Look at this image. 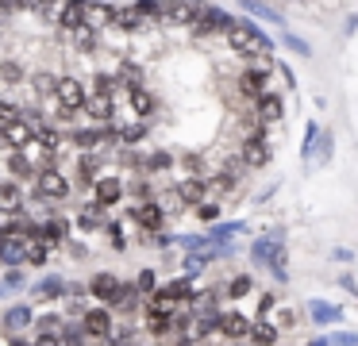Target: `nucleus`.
I'll return each instance as SVG.
<instances>
[{
  "label": "nucleus",
  "mask_w": 358,
  "mask_h": 346,
  "mask_svg": "<svg viewBox=\"0 0 358 346\" xmlns=\"http://www.w3.org/2000/svg\"><path fill=\"white\" fill-rule=\"evenodd\" d=\"M0 46H4V27H0Z\"/></svg>",
  "instance_id": "nucleus-54"
},
{
  "label": "nucleus",
  "mask_w": 358,
  "mask_h": 346,
  "mask_svg": "<svg viewBox=\"0 0 358 346\" xmlns=\"http://www.w3.org/2000/svg\"><path fill=\"white\" fill-rule=\"evenodd\" d=\"M0 212L4 215H20L27 212V189L12 177H0Z\"/></svg>",
  "instance_id": "nucleus-20"
},
{
  "label": "nucleus",
  "mask_w": 358,
  "mask_h": 346,
  "mask_svg": "<svg viewBox=\"0 0 358 346\" xmlns=\"http://www.w3.org/2000/svg\"><path fill=\"white\" fill-rule=\"evenodd\" d=\"M281 289L273 284V289H258V296H255V319H270L273 312L281 308Z\"/></svg>",
  "instance_id": "nucleus-32"
},
{
  "label": "nucleus",
  "mask_w": 358,
  "mask_h": 346,
  "mask_svg": "<svg viewBox=\"0 0 358 346\" xmlns=\"http://www.w3.org/2000/svg\"><path fill=\"white\" fill-rule=\"evenodd\" d=\"M220 346H250V343H220Z\"/></svg>",
  "instance_id": "nucleus-53"
},
{
  "label": "nucleus",
  "mask_w": 358,
  "mask_h": 346,
  "mask_svg": "<svg viewBox=\"0 0 358 346\" xmlns=\"http://www.w3.org/2000/svg\"><path fill=\"white\" fill-rule=\"evenodd\" d=\"M173 192H178V200L185 204V212H193V208H201L204 200H208V185H204V177H181V181L173 185Z\"/></svg>",
  "instance_id": "nucleus-21"
},
{
  "label": "nucleus",
  "mask_w": 358,
  "mask_h": 346,
  "mask_svg": "<svg viewBox=\"0 0 358 346\" xmlns=\"http://www.w3.org/2000/svg\"><path fill=\"white\" fill-rule=\"evenodd\" d=\"M278 43H281V46H285V50H293V54H296V58H304V62H308V58H312V46H308V43H304V38H301V35H296V31H289V27H285V31H281V38H278Z\"/></svg>",
  "instance_id": "nucleus-38"
},
{
  "label": "nucleus",
  "mask_w": 358,
  "mask_h": 346,
  "mask_svg": "<svg viewBox=\"0 0 358 346\" xmlns=\"http://www.w3.org/2000/svg\"><path fill=\"white\" fill-rule=\"evenodd\" d=\"M239 8L250 15V20L266 23V27L285 31V12H281V4H278V0H239Z\"/></svg>",
  "instance_id": "nucleus-16"
},
{
  "label": "nucleus",
  "mask_w": 358,
  "mask_h": 346,
  "mask_svg": "<svg viewBox=\"0 0 358 346\" xmlns=\"http://www.w3.org/2000/svg\"><path fill=\"white\" fill-rule=\"evenodd\" d=\"M247 261L255 269H262L278 289H285L289 277H293V273H289V227H285V223H270L262 235L250 238Z\"/></svg>",
  "instance_id": "nucleus-1"
},
{
  "label": "nucleus",
  "mask_w": 358,
  "mask_h": 346,
  "mask_svg": "<svg viewBox=\"0 0 358 346\" xmlns=\"http://www.w3.org/2000/svg\"><path fill=\"white\" fill-rule=\"evenodd\" d=\"M335 281H339V289L347 292V296H355V304H358V281H355V273H350V269H343Z\"/></svg>",
  "instance_id": "nucleus-48"
},
{
  "label": "nucleus",
  "mask_w": 358,
  "mask_h": 346,
  "mask_svg": "<svg viewBox=\"0 0 358 346\" xmlns=\"http://www.w3.org/2000/svg\"><path fill=\"white\" fill-rule=\"evenodd\" d=\"M212 269V258L208 250H196V254H178V273L189 277V281H201L204 273Z\"/></svg>",
  "instance_id": "nucleus-28"
},
{
  "label": "nucleus",
  "mask_w": 358,
  "mask_h": 346,
  "mask_svg": "<svg viewBox=\"0 0 358 346\" xmlns=\"http://www.w3.org/2000/svg\"><path fill=\"white\" fill-rule=\"evenodd\" d=\"M4 346H31V335H8Z\"/></svg>",
  "instance_id": "nucleus-51"
},
{
  "label": "nucleus",
  "mask_w": 358,
  "mask_h": 346,
  "mask_svg": "<svg viewBox=\"0 0 358 346\" xmlns=\"http://www.w3.org/2000/svg\"><path fill=\"white\" fill-rule=\"evenodd\" d=\"M27 81V66L20 58H0V85H8V89H16V85Z\"/></svg>",
  "instance_id": "nucleus-35"
},
{
  "label": "nucleus",
  "mask_w": 358,
  "mask_h": 346,
  "mask_svg": "<svg viewBox=\"0 0 358 346\" xmlns=\"http://www.w3.org/2000/svg\"><path fill=\"white\" fill-rule=\"evenodd\" d=\"M304 319H308L312 327H320V331H335V327L347 323V308L335 304V300L312 296V300H304Z\"/></svg>",
  "instance_id": "nucleus-6"
},
{
  "label": "nucleus",
  "mask_w": 358,
  "mask_h": 346,
  "mask_svg": "<svg viewBox=\"0 0 358 346\" xmlns=\"http://www.w3.org/2000/svg\"><path fill=\"white\" fill-rule=\"evenodd\" d=\"M193 215H196L201 223H208V227H212V223L224 219V204H220V200H204L201 208H193Z\"/></svg>",
  "instance_id": "nucleus-39"
},
{
  "label": "nucleus",
  "mask_w": 358,
  "mask_h": 346,
  "mask_svg": "<svg viewBox=\"0 0 358 346\" xmlns=\"http://www.w3.org/2000/svg\"><path fill=\"white\" fill-rule=\"evenodd\" d=\"M4 166H8V177L20 185L31 181L35 185V173H39V166H35V158L27 150H8V158H4Z\"/></svg>",
  "instance_id": "nucleus-23"
},
{
  "label": "nucleus",
  "mask_w": 358,
  "mask_h": 346,
  "mask_svg": "<svg viewBox=\"0 0 358 346\" xmlns=\"http://www.w3.org/2000/svg\"><path fill=\"white\" fill-rule=\"evenodd\" d=\"M0 284H4L8 292L27 289V269H4V273H0Z\"/></svg>",
  "instance_id": "nucleus-42"
},
{
  "label": "nucleus",
  "mask_w": 358,
  "mask_h": 346,
  "mask_svg": "<svg viewBox=\"0 0 358 346\" xmlns=\"http://www.w3.org/2000/svg\"><path fill=\"white\" fill-rule=\"evenodd\" d=\"M270 319H273V323H278V327H281V335H293V331L301 327V323H308V319H304V308L289 304V300H281V308H278V312L270 315Z\"/></svg>",
  "instance_id": "nucleus-31"
},
{
  "label": "nucleus",
  "mask_w": 358,
  "mask_h": 346,
  "mask_svg": "<svg viewBox=\"0 0 358 346\" xmlns=\"http://www.w3.org/2000/svg\"><path fill=\"white\" fill-rule=\"evenodd\" d=\"M73 238V219L70 215H47V219H39V243H47L50 250H55V246H66Z\"/></svg>",
  "instance_id": "nucleus-15"
},
{
  "label": "nucleus",
  "mask_w": 358,
  "mask_h": 346,
  "mask_svg": "<svg viewBox=\"0 0 358 346\" xmlns=\"http://www.w3.org/2000/svg\"><path fill=\"white\" fill-rule=\"evenodd\" d=\"M104 173V154H85L78 150V158H73V185L78 189H93V181Z\"/></svg>",
  "instance_id": "nucleus-17"
},
{
  "label": "nucleus",
  "mask_w": 358,
  "mask_h": 346,
  "mask_svg": "<svg viewBox=\"0 0 358 346\" xmlns=\"http://www.w3.org/2000/svg\"><path fill=\"white\" fill-rule=\"evenodd\" d=\"M108 219H112V215L104 212L101 204L85 200V204L78 208V215H73V231H78V235H96V231H104V227H108Z\"/></svg>",
  "instance_id": "nucleus-19"
},
{
  "label": "nucleus",
  "mask_w": 358,
  "mask_h": 346,
  "mask_svg": "<svg viewBox=\"0 0 358 346\" xmlns=\"http://www.w3.org/2000/svg\"><path fill=\"white\" fill-rule=\"evenodd\" d=\"M89 196H93V204H101L104 212H112V208H120L127 200V177L124 173H101L93 181V189H89Z\"/></svg>",
  "instance_id": "nucleus-8"
},
{
  "label": "nucleus",
  "mask_w": 358,
  "mask_h": 346,
  "mask_svg": "<svg viewBox=\"0 0 358 346\" xmlns=\"http://www.w3.org/2000/svg\"><path fill=\"white\" fill-rule=\"evenodd\" d=\"M255 292H258V281H255V273H250V269H235V273L224 277V300L231 308L239 304V300L255 296Z\"/></svg>",
  "instance_id": "nucleus-18"
},
{
  "label": "nucleus",
  "mask_w": 358,
  "mask_h": 346,
  "mask_svg": "<svg viewBox=\"0 0 358 346\" xmlns=\"http://www.w3.org/2000/svg\"><path fill=\"white\" fill-rule=\"evenodd\" d=\"M85 284H89V296H93V304H104V308H112V312H116L120 296H124V277L112 273V269H96V273L89 277Z\"/></svg>",
  "instance_id": "nucleus-7"
},
{
  "label": "nucleus",
  "mask_w": 358,
  "mask_h": 346,
  "mask_svg": "<svg viewBox=\"0 0 358 346\" xmlns=\"http://www.w3.org/2000/svg\"><path fill=\"white\" fill-rule=\"evenodd\" d=\"M35 319H39V312H35L31 300H20V304H8L4 312H0V335H31L35 331Z\"/></svg>",
  "instance_id": "nucleus-9"
},
{
  "label": "nucleus",
  "mask_w": 358,
  "mask_h": 346,
  "mask_svg": "<svg viewBox=\"0 0 358 346\" xmlns=\"http://www.w3.org/2000/svg\"><path fill=\"white\" fill-rule=\"evenodd\" d=\"M278 189H281V185H278V181H270V185H266V189L255 196V204H258V208H262V204H270V200H273V192H278Z\"/></svg>",
  "instance_id": "nucleus-50"
},
{
  "label": "nucleus",
  "mask_w": 358,
  "mask_h": 346,
  "mask_svg": "<svg viewBox=\"0 0 358 346\" xmlns=\"http://www.w3.org/2000/svg\"><path fill=\"white\" fill-rule=\"evenodd\" d=\"M124 100H127V112H131V120H143V123H150L158 112H162V100H158V92H150L147 85H135V89H127Z\"/></svg>",
  "instance_id": "nucleus-12"
},
{
  "label": "nucleus",
  "mask_w": 358,
  "mask_h": 346,
  "mask_svg": "<svg viewBox=\"0 0 358 346\" xmlns=\"http://www.w3.org/2000/svg\"><path fill=\"white\" fill-rule=\"evenodd\" d=\"M62 38H70V50H78V54H96L101 50V31L89 27V23H81L78 31H70V35H62Z\"/></svg>",
  "instance_id": "nucleus-30"
},
{
  "label": "nucleus",
  "mask_w": 358,
  "mask_h": 346,
  "mask_svg": "<svg viewBox=\"0 0 358 346\" xmlns=\"http://www.w3.org/2000/svg\"><path fill=\"white\" fill-rule=\"evenodd\" d=\"M66 327V312H43L35 319V331H62Z\"/></svg>",
  "instance_id": "nucleus-43"
},
{
  "label": "nucleus",
  "mask_w": 358,
  "mask_h": 346,
  "mask_svg": "<svg viewBox=\"0 0 358 346\" xmlns=\"http://www.w3.org/2000/svg\"><path fill=\"white\" fill-rule=\"evenodd\" d=\"M273 73H281V85H285V92H296V73L289 62H278L273 58Z\"/></svg>",
  "instance_id": "nucleus-46"
},
{
  "label": "nucleus",
  "mask_w": 358,
  "mask_h": 346,
  "mask_svg": "<svg viewBox=\"0 0 358 346\" xmlns=\"http://www.w3.org/2000/svg\"><path fill=\"white\" fill-rule=\"evenodd\" d=\"M250 323H255V315L239 312V308H224L220 312V343H247L250 335Z\"/></svg>",
  "instance_id": "nucleus-13"
},
{
  "label": "nucleus",
  "mask_w": 358,
  "mask_h": 346,
  "mask_svg": "<svg viewBox=\"0 0 358 346\" xmlns=\"http://www.w3.org/2000/svg\"><path fill=\"white\" fill-rule=\"evenodd\" d=\"M78 323H81V327H85L89 343H96V346H101L104 338H108L112 331H116L120 315L112 312V308H104V304H89V308H85V315H81Z\"/></svg>",
  "instance_id": "nucleus-10"
},
{
  "label": "nucleus",
  "mask_w": 358,
  "mask_h": 346,
  "mask_svg": "<svg viewBox=\"0 0 358 346\" xmlns=\"http://www.w3.org/2000/svg\"><path fill=\"white\" fill-rule=\"evenodd\" d=\"M0 273H4V266H0Z\"/></svg>",
  "instance_id": "nucleus-55"
},
{
  "label": "nucleus",
  "mask_w": 358,
  "mask_h": 346,
  "mask_svg": "<svg viewBox=\"0 0 358 346\" xmlns=\"http://www.w3.org/2000/svg\"><path fill=\"white\" fill-rule=\"evenodd\" d=\"M250 108H255V120L273 131V127H281L285 115H289V92L285 89H270V92H262Z\"/></svg>",
  "instance_id": "nucleus-5"
},
{
  "label": "nucleus",
  "mask_w": 358,
  "mask_h": 346,
  "mask_svg": "<svg viewBox=\"0 0 358 346\" xmlns=\"http://www.w3.org/2000/svg\"><path fill=\"white\" fill-rule=\"evenodd\" d=\"M150 27H155V23H147L131 4H116V12H112V31H124V35H139V31H150Z\"/></svg>",
  "instance_id": "nucleus-24"
},
{
  "label": "nucleus",
  "mask_w": 358,
  "mask_h": 346,
  "mask_svg": "<svg viewBox=\"0 0 358 346\" xmlns=\"http://www.w3.org/2000/svg\"><path fill=\"white\" fill-rule=\"evenodd\" d=\"M162 289L173 296V304L178 308H196V296H201V289H196V281H189V277H170V281H162Z\"/></svg>",
  "instance_id": "nucleus-25"
},
{
  "label": "nucleus",
  "mask_w": 358,
  "mask_h": 346,
  "mask_svg": "<svg viewBox=\"0 0 358 346\" xmlns=\"http://www.w3.org/2000/svg\"><path fill=\"white\" fill-rule=\"evenodd\" d=\"M31 346H62V331H31Z\"/></svg>",
  "instance_id": "nucleus-47"
},
{
  "label": "nucleus",
  "mask_w": 358,
  "mask_h": 346,
  "mask_svg": "<svg viewBox=\"0 0 358 346\" xmlns=\"http://www.w3.org/2000/svg\"><path fill=\"white\" fill-rule=\"evenodd\" d=\"M0 266L4 269H27V238L0 235Z\"/></svg>",
  "instance_id": "nucleus-22"
},
{
  "label": "nucleus",
  "mask_w": 358,
  "mask_h": 346,
  "mask_svg": "<svg viewBox=\"0 0 358 346\" xmlns=\"http://www.w3.org/2000/svg\"><path fill=\"white\" fill-rule=\"evenodd\" d=\"M281 327L273 319H255L250 323V335H247V343L250 346H281Z\"/></svg>",
  "instance_id": "nucleus-29"
},
{
  "label": "nucleus",
  "mask_w": 358,
  "mask_h": 346,
  "mask_svg": "<svg viewBox=\"0 0 358 346\" xmlns=\"http://www.w3.org/2000/svg\"><path fill=\"white\" fill-rule=\"evenodd\" d=\"M31 143H35V127L27 120H16L0 131V146H8V150H27Z\"/></svg>",
  "instance_id": "nucleus-26"
},
{
  "label": "nucleus",
  "mask_w": 358,
  "mask_h": 346,
  "mask_svg": "<svg viewBox=\"0 0 358 346\" xmlns=\"http://www.w3.org/2000/svg\"><path fill=\"white\" fill-rule=\"evenodd\" d=\"M320 135H324V127H320V120H304V138H301V166L312 169V154H316V143Z\"/></svg>",
  "instance_id": "nucleus-33"
},
{
  "label": "nucleus",
  "mask_w": 358,
  "mask_h": 346,
  "mask_svg": "<svg viewBox=\"0 0 358 346\" xmlns=\"http://www.w3.org/2000/svg\"><path fill=\"white\" fill-rule=\"evenodd\" d=\"M273 89V58H255L247 66L235 69V104L231 108H243V104H255L262 92Z\"/></svg>",
  "instance_id": "nucleus-2"
},
{
  "label": "nucleus",
  "mask_w": 358,
  "mask_h": 346,
  "mask_svg": "<svg viewBox=\"0 0 358 346\" xmlns=\"http://www.w3.org/2000/svg\"><path fill=\"white\" fill-rule=\"evenodd\" d=\"M343 38H355L358 35V8H355V12H347V20H343Z\"/></svg>",
  "instance_id": "nucleus-49"
},
{
  "label": "nucleus",
  "mask_w": 358,
  "mask_h": 346,
  "mask_svg": "<svg viewBox=\"0 0 358 346\" xmlns=\"http://www.w3.org/2000/svg\"><path fill=\"white\" fill-rule=\"evenodd\" d=\"M235 154L243 158V166H247L250 173L270 169L273 166V131L262 127V131H255V135L239 138V143H235Z\"/></svg>",
  "instance_id": "nucleus-3"
},
{
  "label": "nucleus",
  "mask_w": 358,
  "mask_h": 346,
  "mask_svg": "<svg viewBox=\"0 0 358 346\" xmlns=\"http://www.w3.org/2000/svg\"><path fill=\"white\" fill-rule=\"evenodd\" d=\"M112 12H116V4H104V0H89V12H85V23L96 31H108L112 27Z\"/></svg>",
  "instance_id": "nucleus-34"
},
{
  "label": "nucleus",
  "mask_w": 358,
  "mask_h": 346,
  "mask_svg": "<svg viewBox=\"0 0 358 346\" xmlns=\"http://www.w3.org/2000/svg\"><path fill=\"white\" fill-rule=\"evenodd\" d=\"M131 281H135V289H139V292H143V300H147V296H150V292H155V289H158V284H162V277H158V269H155V266H143V269H139V273H135V277H131Z\"/></svg>",
  "instance_id": "nucleus-37"
},
{
  "label": "nucleus",
  "mask_w": 358,
  "mask_h": 346,
  "mask_svg": "<svg viewBox=\"0 0 358 346\" xmlns=\"http://www.w3.org/2000/svg\"><path fill=\"white\" fill-rule=\"evenodd\" d=\"M104 235H108V243H112V250H116V254L127 250V235H124V223H120V219H108Z\"/></svg>",
  "instance_id": "nucleus-41"
},
{
  "label": "nucleus",
  "mask_w": 358,
  "mask_h": 346,
  "mask_svg": "<svg viewBox=\"0 0 358 346\" xmlns=\"http://www.w3.org/2000/svg\"><path fill=\"white\" fill-rule=\"evenodd\" d=\"M355 258H358V254L350 250V246H331V250H327V261H335V266H343V269L355 266Z\"/></svg>",
  "instance_id": "nucleus-45"
},
{
  "label": "nucleus",
  "mask_w": 358,
  "mask_h": 346,
  "mask_svg": "<svg viewBox=\"0 0 358 346\" xmlns=\"http://www.w3.org/2000/svg\"><path fill=\"white\" fill-rule=\"evenodd\" d=\"M173 166H178V154H173V150H147V154H143L139 177H162V173H170Z\"/></svg>",
  "instance_id": "nucleus-27"
},
{
  "label": "nucleus",
  "mask_w": 358,
  "mask_h": 346,
  "mask_svg": "<svg viewBox=\"0 0 358 346\" xmlns=\"http://www.w3.org/2000/svg\"><path fill=\"white\" fill-rule=\"evenodd\" d=\"M73 189H78V185H73V177L66 173L62 166H43L39 173H35V196L47 200V204L62 208L66 200L73 196Z\"/></svg>",
  "instance_id": "nucleus-4"
},
{
  "label": "nucleus",
  "mask_w": 358,
  "mask_h": 346,
  "mask_svg": "<svg viewBox=\"0 0 358 346\" xmlns=\"http://www.w3.org/2000/svg\"><path fill=\"white\" fill-rule=\"evenodd\" d=\"M331 161H335V135L324 127V135L316 143V154H312V166H331Z\"/></svg>",
  "instance_id": "nucleus-36"
},
{
  "label": "nucleus",
  "mask_w": 358,
  "mask_h": 346,
  "mask_svg": "<svg viewBox=\"0 0 358 346\" xmlns=\"http://www.w3.org/2000/svg\"><path fill=\"white\" fill-rule=\"evenodd\" d=\"M8 296H12V292H8V289H4V284H0V300H8Z\"/></svg>",
  "instance_id": "nucleus-52"
},
{
  "label": "nucleus",
  "mask_w": 358,
  "mask_h": 346,
  "mask_svg": "<svg viewBox=\"0 0 358 346\" xmlns=\"http://www.w3.org/2000/svg\"><path fill=\"white\" fill-rule=\"evenodd\" d=\"M131 223L139 227V235H158L170 227V212L162 208V200H143V204H131Z\"/></svg>",
  "instance_id": "nucleus-11"
},
{
  "label": "nucleus",
  "mask_w": 358,
  "mask_h": 346,
  "mask_svg": "<svg viewBox=\"0 0 358 346\" xmlns=\"http://www.w3.org/2000/svg\"><path fill=\"white\" fill-rule=\"evenodd\" d=\"M327 338H331V346H358V327L350 331V327H335V331H327Z\"/></svg>",
  "instance_id": "nucleus-44"
},
{
  "label": "nucleus",
  "mask_w": 358,
  "mask_h": 346,
  "mask_svg": "<svg viewBox=\"0 0 358 346\" xmlns=\"http://www.w3.org/2000/svg\"><path fill=\"white\" fill-rule=\"evenodd\" d=\"M70 296V277L62 273H47L31 284V304H58Z\"/></svg>",
  "instance_id": "nucleus-14"
},
{
  "label": "nucleus",
  "mask_w": 358,
  "mask_h": 346,
  "mask_svg": "<svg viewBox=\"0 0 358 346\" xmlns=\"http://www.w3.org/2000/svg\"><path fill=\"white\" fill-rule=\"evenodd\" d=\"M47 261H50V246L47 243H39V238H35V243H27V266L43 269Z\"/></svg>",
  "instance_id": "nucleus-40"
}]
</instances>
